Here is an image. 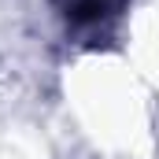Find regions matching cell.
Here are the masks:
<instances>
[{
	"mask_svg": "<svg viewBox=\"0 0 159 159\" xmlns=\"http://www.w3.org/2000/svg\"><path fill=\"white\" fill-rule=\"evenodd\" d=\"M56 7H59V15L67 19L70 30H89V34H96V30L111 26L122 15L126 0H56Z\"/></svg>",
	"mask_w": 159,
	"mask_h": 159,
	"instance_id": "6da1fadb",
	"label": "cell"
}]
</instances>
